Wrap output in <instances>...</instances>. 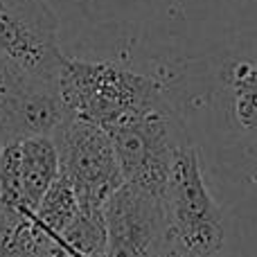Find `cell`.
Here are the masks:
<instances>
[{
    "label": "cell",
    "mask_w": 257,
    "mask_h": 257,
    "mask_svg": "<svg viewBox=\"0 0 257 257\" xmlns=\"http://www.w3.org/2000/svg\"><path fill=\"white\" fill-rule=\"evenodd\" d=\"M61 176L52 136L7 138L0 142V214L30 219Z\"/></svg>",
    "instance_id": "8992f818"
},
{
    "label": "cell",
    "mask_w": 257,
    "mask_h": 257,
    "mask_svg": "<svg viewBox=\"0 0 257 257\" xmlns=\"http://www.w3.org/2000/svg\"><path fill=\"white\" fill-rule=\"evenodd\" d=\"M102 217L106 257H158L172 239L165 203L128 183L104 203Z\"/></svg>",
    "instance_id": "52a82bcc"
},
{
    "label": "cell",
    "mask_w": 257,
    "mask_h": 257,
    "mask_svg": "<svg viewBox=\"0 0 257 257\" xmlns=\"http://www.w3.org/2000/svg\"><path fill=\"white\" fill-rule=\"evenodd\" d=\"M52 138L57 142L61 176L70 183L79 205L99 212L124 185V174L111 136L102 126L68 115Z\"/></svg>",
    "instance_id": "277c9868"
},
{
    "label": "cell",
    "mask_w": 257,
    "mask_h": 257,
    "mask_svg": "<svg viewBox=\"0 0 257 257\" xmlns=\"http://www.w3.org/2000/svg\"><path fill=\"white\" fill-rule=\"evenodd\" d=\"M163 203L169 235L190 257H210L223 246V214L210 194L199 154L192 145L178 151Z\"/></svg>",
    "instance_id": "3957f363"
},
{
    "label": "cell",
    "mask_w": 257,
    "mask_h": 257,
    "mask_svg": "<svg viewBox=\"0 0 257 257\" xmlns=\"http://www.w3.org/2000/svg\"><path fill=\"white\" fill-rule=\"evenodd\" d=\"M57 88L68 113L111 131L165 99L160 84L149 75L115 61L66 57Z\"/></svg>",
    "instance_id": "6da1fadb"
},
{
    "label": "cell",
    "mask_w": 257,
    "mask_h": 257,
    "mask_svg": "<svg viewBox=\"0 0 257 257\" xmlns=\"http://www.w3.org/2000/svg\"><path fill=\"white\" fill-rule=\"evenodd\" d=\"M70 115L57 84L0 61V142L7 138L52 136Z\"/></svg>",
    "instance_id": "ba28073f"
},
{
    "label": "cell",
    "mask_w": 257,
    "mask_h": 257,
    "mask_svg": "<svg viewBox=\"0 0 257 257\" xmlns=\"http://www.w3.org/2000/svg\"><path fill=\"white\" fill-rule=\"evenodd\" d=\"M81 205L77 201L75 192H72L70 183L63 176H59L54 181V185L50 187V192L43 196L41 205L36 208V212L32 214L27 221L34 226L36 232L45 237V239H57L68 230L75 217L79 214Z\"/></svg>",
    "instance_id": "9c48e42d"
},
{
    "label": "cell",
    "mask_w": 257,
    "mask_h": 257,
    "mask_svg": "<svg viewBox=\"0 0 257 257\" xmlns=\"http://www.w3.org/2000/svg\"><path fill=\"white\" fill-rule=\"evenodd\" d=\"M106 133L115 147L124 183L163 201L178 151L190 145L167 99Z\"/></svg>",
    "instance_id": "7a4b0ae2"
},
{
    "label": "cell",
    "mask_w": 257,
    "mask_h": 257,
    "mask_svg": "<svg viewBox=\"0 0 257 257\" xmlns=\"http://www.w3.org/2000/svg\"><path fill=\"white\" fill-rule=\"evenodd\" d=\"M63 59L59 18L48 0H0V61L57 84Z\"/></svg>",
    "instance_id": "5b68a950"
},
{
    "label": "cell",
    "mask_w": 257,
    "mask_h": 257,
    "mask_svg": "<svg viewBox=\"0 0 257 257\" xmlns=\"http://www.w3.org/2000/svg\"><path fill=\"white\" fill-rule=\"evenodd\" d=\"M158 257H190V255H187L185 250H183L181 246H178L174 239H169V244L165 246V248H163V253H160Z\"/></svg>",
    "instance_id": "8fae6325"
},
{
    "label": "cell",
    "mask_w": 257,
    "mask_h": 257,
    "mask_svg": "<svg viewBox=\"0 0 257 257\" xmlns=\"http://www.w3.org/2000/svg\"><path fill=\"white\" fill-rule=\"evenodd\" d=\"M230 88L235 97V117L244 128L257 133V63L241 61L230 70Z\"/></svg>",
    "instance_id": "30bf717a"
}]
</instances>
